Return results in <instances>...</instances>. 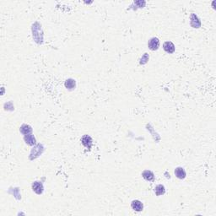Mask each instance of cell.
Wrapping results in <instances>:
<instances>
[{
  "label": "cell",
  "mask_w": 216,
  "mask_h": 216,
  "mask_svg": "<svg viewBox=\"0 0 216 216\" xmlns=\"http://www.w3.org/2000/svg\"><path fill=\"white\" fill-rule=\"evenodd\" d=\"M81 141H82V144L84 146H85L86 148H88V149L91 148V145H92V139L89 137V135L83 136V138L81 139Z\"/></svg>",
  "instance_id": "cell-5"
},
{
  "label": "cell",
  "mask_w": 216,
  "mask_h": 216,
  "mask_svg": "<svg viewBox=\"0 0 216 216\" xmlns=\"http://www.w3.org/2000/svg\"><path fill=\"white\" fill-rule=\"evenodd\" d=\"M142 176L144 178L145 180L149 181V182H152L154 180V175L151 171H149V170H146L144 172H143L142 173Z\"/></svg>",
  "instance_id": "cell-6"
},
{
  "label": "cell",
  "mask_w": 216,
  "mask_h": 216,
  "mask_svg": "<svg viewBox=\"0 0 216 216\" xmlns=\"http://www.w3.org/2000/svg\"><path fill=\"white\" fill-rule=\"evenodd\" d=\"M75 84H76L75 80L73 79H67V80L65 81V87L69 89H74V88L75 87Z\"/></svg>",
  "instance_id": "cell-10"
},
{
  "label": "cell",
  "mask_w": 216,
  "mask_h": 216,
  "mask_svg": "<svg viewBox=\"0 0 216 216\" xmlns=\"http://www.w3.org/2000/svg\"><path fill=\"white\" fill-rule=\"evenodd\" d=\"M32 189L36 194H41L43 192V185L39 182H35L32 184Z\"/></svg>",
  "instance_id": "cell-3"
},
{
  "label": "cell",
  "mask_w": 216,
  "mask_h": 216,
  "mask_svg": "<svg viewBox=\"0 0 216 216\" xmlns=\"http://www.w3.org/2000/svg\"><path fill=\"white\" fill-rule=\"evenodd\" d=\"M131 207H132V209L135 211H137V212H140V211H142L143 209H144V205H143V203L140 202L139 200H134L132 203H131Z\"/></svg>",
  "instance_id": "cell-4"
},
{
  "label": "cell",
  "mask_w": 216,
  "mask_h": 216,
  "mask_svg": "<svg viewBox=\"0 0 216 216\" xmlns=\"http://www.w3.org/2000/svg\"><path fill=\"white\" fill-rule=\"evenodd\" d=\"M148 46H149V48L150 50H152V51L157 50L159 46V39L157 38V37H153V38L150 39V40L149 41V42H148Z\"/></svg>",
  "instance_id": "cell-1"
},
{
  "label": "cell",
  "mask_w": 216,
  "mask_h": 216,
  "mask_svg": "<svg viewBox=\"0 0 216 216\" xmlns=\"http://www.w3.org/2000/svg\"><path fill=\"white\" fill-rule=\"evenodd\" d=\"M175 175L179 179H184L186 177V172L182 167H177L175 170Z\"/></svg>",
  "instance_id": "cell-7"
},
{
  "label": "cell",
  "mask_w": 216,
  "mask_h": 216,
  "mask_svg": "<svg viewBox=\"0 0 216 216\" xmlns=\"http://www.w3.org/2000/svg\"><path fill=\"white\" fill-rule=\"evenodd\" d=\"M25 141L27 144L29 145H34L36 144V139L33 135H26L25 136Z\"/></svg>",
  "instance_id": "cell-11"
},
{
  "label": "cell",
  "mask_w": 216,
  "mask_h": 216,
  "mask_svg": "<svg viewBox=\"0 0 216 216\" xmlns=\"http://www.w3.org/2000/svg\"><path fill=\"white\" fill-rule=\"evenodd\" d=\"M154 192H155V194H156L157 196H161V195L165 194V187L161 184L157 185V186L155 187V188H154Z\"/></svg>",
  "instance_id": "cell-8"
},
{
  "label": "cell",
  "mask_w": 216,
  "mask_h": 216,
  "mask_svg": "<svg viewBox=\"0 0 216 216\" xmlns=\"http://www.w3.org/2000/svg\"><path fill=\"white\" fill-rule=\"evenodd\" d=\"M163 49L167 53H173L175 51V45L172 41H165L163 45Z\"/></svg>",
  "instance_id": "cell-2"
},
{
  "label": "cell",
  "mask_w": 216,
  "mask_h": 216,
  "mask_svg": "<svg viewBox=\"0 0 216 216\" xmlns=\"http://www.w3.org/2000/svg\"><path fill=\"white\" fill-rule=\"evenodd\" d=\"M20 132L25 135H28L29 134H31L32 132V128L31 126L29 125H26V124H24L20 127Z\"/></svg>",
  "instance_id": "cell-9"
}]
</instances>
